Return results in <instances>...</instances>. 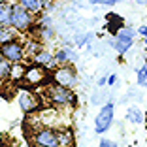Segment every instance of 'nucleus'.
<instances>
[{
    "label": "nucleus",
    "mask_w": 147,
    "mask_h": 147,
    "mask_svg": "<svg viewBox=\"0 0 147 147\" xmlns=\"http://www.w3.org/2000/svg\"><path fill=\"white\" fill-rule=\"evenodd\" d=\"M45 98H47L53 106H59V108H68V106L78 104L76 92H74L70 87L59 85V83H53V85H49L47 89H45Z\"/></svg>",
    "instance_id": "obj_1"
},
{
    "label": "nucleus",
    "mask_w": 147,
    "mask_h": 147,
    "mask_svg": "<svg viewBox=\"0 0 147 147\" xmlns=\"http://www.w3.org/2000/svg\"><path fill=\"white\" fill-rule=\"evenodd\" d=\"M34 25V13H30L26 8H23L17 0L11 2V26L17 32H26L30 30Z\"/></svg>",
    "instance_id": "obj_2"
},
{
    "label": "nucleus",
    "mask_w": 147,
    "mask_h": 147,
    "mask_svg": "<svg viewBox=\"0 0 147 147\" xmlns=\"http://www.w3.org/2000/svg\"><path fill=\"white\" fill-rule=\"evenodd\" d=\"M113 109H115V104H113L111 100H108L100 111L96 113V119H94V132L96 134H106L113 125Z\"/></svg>",
    "instance_id": "obj_3"
},
{
    "label": "nucleus",
    "mask_w": 147,
    "mask_h": 147,
    "mask_svg": "<svg viewBox=\"0 0 147 147\" xmlns=\"http://www.w3.org/2000/svg\"><path fill=\"white\" fill-rule=\"evenodd\" d=\"M134 36H136L134 28H130V26H123V28H119V30L115 32V38L109 40V43H111V47L115 49L119 55H125V53L132 47V43H134Z\"/></svg>",
    "instance_id": "obj_4"
},
{
    "label": "nucleus",
    "mask_w": 147,
    "mask_h": 147,
    "mask_svg": "<svg viewBox=\"0 0 147 147\" xmlns=\"http://www.w3.org/2000/svg\"><path fill=\"white\" fill-rule=\"evenodd\" d=\"M53 83H59V85H64V87H74L78 85V72L74 70V66L70 64H61L53 70Z\"/></svg>",
    "instance_id": "obj_5"
},
{
    "label": "nucleus",
    "mask_w": 147,
    "mask_h": 147,
    "mask_svg": "<svg viewBox=\"0 0 147 147\" xmlns=\"http://www.w3.org/2000/svg\"><path fill=\"white\" fill-rule=\"evenodd\" d=\"M0 53H2L9 62L17 64V62H21L23 59H25L26 47H25V43H21L17 38H15V40H11V42L2 43V45H0Z\"/></svg>",
    "instance_id": "obj_6"
},
{
    "label": "nucleus",
    "mask_w": 147,
    "mask_h": 147,
    "mask_svg": "<svg viewBox=\"0 0 147 147\" xmlns=\"http://www.w3.org/2000/svg\"><path fill=\"white\" fill-rule=\"evenodd\" d=\"M32 145L34 147H61L59 134L55 128H40L32 136Z\"/></svg>",
    "instance_id": "obj_7"
},
{
    "label": "nucleus",
    "mask_w": 147,
    "mask_h": 147,
    "mask_svg": "<svg viewBox=\"0 0 147 147\" xmlns=\"http://www.w3.org/2000/svg\"><path fill=\"white\" fill-rule=\"evenodd\" d=\"M32 59H34L36 64L43 66V68H49V70H55L57 66H59V62L55 61V55H53L49 49H38V51L32 55Z\"/></svg>",
    "instance_id": "obj_8"
},
{
    "label": "nucleus",
    "mask_w": 147,
    "mask_h": 147,
    "mask_svg": "<svg viewBox=\"0 0 147 147\" xmlns=\"http://www.w3.org/2000/svg\"><path fill=\"white\" fill-rule=\"evenodd\" d=\"M17 104L25 113H32V111H36V108H38V100H36V96L32 94V92H28V91L23 89V91H19V94H17Z\"/></svg>",
    "instance_id": "obj_9"
},
{
    "label": "nucleus",
    "mask_w": 147,
    "mask_h": 147,
    "mask_svg": "<svg viewBox=\"0 0 147 147\" xmlns=\"http://www.w3.org/2000/svg\"><path fill=\"white\" fill-rule=\"evenodd\" d=\"M53 55H55V61L59 64H72V62L78 61V53L72 47H61V49H57Z\"/></svg>",
    "instance_id": "obj_10"
},
{
    "label": "nucleus",
    "mask_w": 147,
    "mask_h": 147,
    "mask_svg": "<svg viewBox=\"0 0 147 147\" xmlns=\"http://www.w3.org/2000/svg\"><path fill=\"white\" fill-rule=\"evenodd\" d=\"M0 25L11 26V2L0 0Z\"/></svg>",
    "instance_id": "obj_11"
},
{
    "label": "nucleus",
    "mask_w": 147,
    "mask_h": 147,
    "mask_svg": "<svg viewBox=\"0 0 147 147\" xmlns=\"http://www.w3.org/2000/svg\"><path fill=\"white\" fill-rule=\"evenodd\" d=\"M13 74V62H9L2 53H0V79H9Z\"/></svg>",
    "instance_id": "obj_12"
},
{
    "label": "nucleus",
    "mask_w": 147,
    "mask_h": 147,
    "mask_svg": "<svg viewBox=\"0 0 147 147\" xmlns=\"http://www.w3.org/2000/svg\"><path fill=\"white\" fill-rule=\"evenodd\" d=\"M17 2L23 6V8H26L30 13H34V15H40V13L43 11L42 0H17Z\"/></svg>",
    "instance_id": "obj_13"
},
{
    "label": "nucleus",
    "mask_w": 147,
    "mask_h": 147,
    "mask_svg": "<svg viewBox=\"0 0 147 147\" xmlns=\"http://www.w3.org/2000/svg\"><path fill=\"white\" fill-rule=\"evenodd\" d=\"M57 134H59V143H61V147H74V132L70 128L57 130Z\"/></svg>",
    "instance_id": "obj_14"
},
{
    "label": "nucleus",
    "mask_w": 147,
    "mask_h": 147,
    "mask_svg": "<svg viewBox=\"0 0 147 147\" xmlns=\"http://www.w3.org/2000/svg\"><path fill=\"white\" fill-rule=\"evenodd\" d=\"M17 38V30L13 26H8V25H0V45L6 42H11V40Z\"/></svg>",
    "instance_id": "obj_15"
},
{
    "label": "nucleus",
    "mask_w": 147,
    "mask_h": 147,
    "mask_svg": "<svg viewBox=\"0 0 147 147\" xmlns=\"http://www.w3.org/2000/svg\"><path fill=\"white\" fill-rule=\"evenodd\" d=\"M126 121H130L132 125H142L143 123V111L138 108V106H132L126 111Z\"/></svg>",
    "instance_id": "obj_16"
},
{
    "label": "nucleus",
    "mask_w": 147,
    "mask_h": 147,
    "mask_svg": "<svg viewBox=\"0 0 147 147\" xmlns=\"http://www.w3.org/2000/svg\"><path fill=\"white\" fill-rule=\"evenodd\" d=\"M42 68H43V66H30V68H28V72H26V76H25V78H26V81H32V83H34V81H38V79H42L43 78V72H42Z\"/></svg>",
    "instance_id": "obj_17"
},
{
    "label": "nucleus",
    "mask_w": 147,
    "mask_h": 147,
    "mask_svg": "<svg viewBox=\"0 0 147 147\" xmlns=\"http://www.w3.org/2000/svg\"><path fill=\"white\" fill-rule=\"evenodd\" d=\"M138 78H136V81H138V85L142 87H147V64H143L142 68L138 70V74H136Z\"/></svg>",
    "instance_id": "obj_18"
},
{
    "label": "nucleus",
    "mask_w": 147,
    "mask_h": 147,
    "mask_svg": "<svg viewBox=\"0 0 147 147\" xmlns=\"http://www.w3.org/2000/svg\"><path fill=\"white\" fill-rule=\"evenodd\" d=\"M91 4H100V6H115L119 0H89Z\"/></svg>",
    "instance_id": "obj_19"
},
{
    "label": "nucleus",
    "mask_w": 147,
    "mask_h": 147,
    "mask_svg": "<svg viewBox=\"0 0 147 147\" xmlns=\"http://www.w3.org/2000/svg\"><path fill=\"white\" fill-rule=\"evenodd\" d=\"M98 147H119L115 142H111V140H108V138H102L100 140V143H98Z\"/></svg>",
    "instance_id": "obj_20"
},
{
    "label": "nucleus",
    "mask_w": 147,
    "mask_h": 147,
    "mask_svg": "<svg viewBox=\"0 0 147 147\" xmlns=\"http://www.w3.org/2000/svg\"><path fill=\"white\" fill-rule=\"evenodd\" d=\"M91 38H92V34H85L83 38H79V40H78V45H85V43L89 42Z\"/></svg>",
    "instance_id": "obj_21"
},
{
    "label": "nucleus",
    "mask_w": 147,
    "mask_h": 147,
    "mask_svg": "<svg viewBox=\"0 0 147 147\" xmlns=\"http://www.w3.org/2000/svg\"><path fill=\"white\" fill-rule=\"evenodd\" d=\"M115 83H117V76H115V74H111V76H108V85H109V87H113Z\"/></svg>",
    "instance_id": "obj_22"
},
{
    "label": "nucleus",
    "mask_w": 147,
    "mask_h": 147,
    "mask_svg": "<svg viewBox=\"0 0 147 147\" xmlns=\"http://www.w3.org/2000/svg\"><path fill=\"white\" fill-rule=\"evenodd\" d=\"M138 34H140V36H143V38H147V25L140 26V28H138Z\"/></svg>",
    "instance_id": "obj_23"
},
{
    "label": "nucleus",
    "mask_w": 147,
    "mask_h": 147,
    "mask_svg": "<svg viewBox=\"0 0 147 147\" xmlns=\"http://www.w3.org/2000/svg\"><path fill=\"white\" fill-rule=\"evenodd\" d=\"M104 85H108V78H106V76L98 79V87H104Z\"/></svg>",
    "instance_id": "obj_24"
},
{
    "label": "nucleus",
    "mask_w": 147,
    "mask_h": 147,
    "mask_svg": "<svg viewBox=\"0 0 147 147\" xmlns=\"http://www.w3.org/2000/svg\"><path fill=\"white\" fill-rule=\"evenodd\" d=\"M51 2H53V0H42L43 9H49V8H51Z\"/></svg>",
    "instance_id": "obj_25"
},
{
    "label": "nucleus",
    "mask_w": 147,
    "mask_h": 147,
    "mask_svg": "<svg viewBox=\"0 0 147 147\" xmlns=\"http://www.w3.org/2000/svg\"><path fill=\"white\" fill-rule=\"evenodd\" d=\"M143 42H145V45H147V38H143Z\"/></svg>",
    "instance_id": "obj_26"
}]
</instances>
